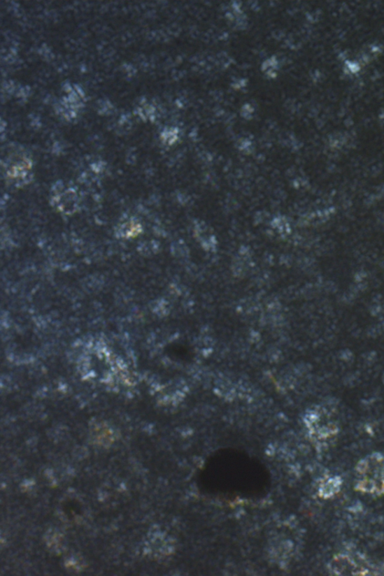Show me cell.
Wrapping results in <instances>:
<instances>
[{"label":"cell","mask_w":384,"mask_h":576,"mask_svg":"<svg viewBox=\"0 0 384 576\" xmlns=\"http://www.w3.org/2000/svg\"><path fill=\"white\" fill-rule=\"evenodd\" d=\"M354 489L372 497L384 496V454L372 452L357 463Z\"/></svg>","instance_id":"1"},{"label":"cell","mask_w":384,"mask_h":576,"mask_svg":"<svg viewBox=\"0 0 384 576\" xmlns=\"http://www.w3.org/2000/svg\"><path fill=\"white\" fill-rule=\"evenodd\" d=\"M328 570L334 575H382L384 562L373 563L366 554L356 551L341 552L332 559Z\"/></svg>","instance_id":"2"},{"label":"cell","mask_w":384,"mask_h":576,"mask_svg":"<svg viewBox=\"0 0 384 576\" xmlns=\"http://www.w3.org/2000/svg\"><path fill=\"white\" fill-rule=\"evenodd\" d=\"M343 483V479L339 475L326 477L319 487L320 497L325 500L335 498L340 493Z\"/></svg>","instance_id":"3"}]
</instances>
